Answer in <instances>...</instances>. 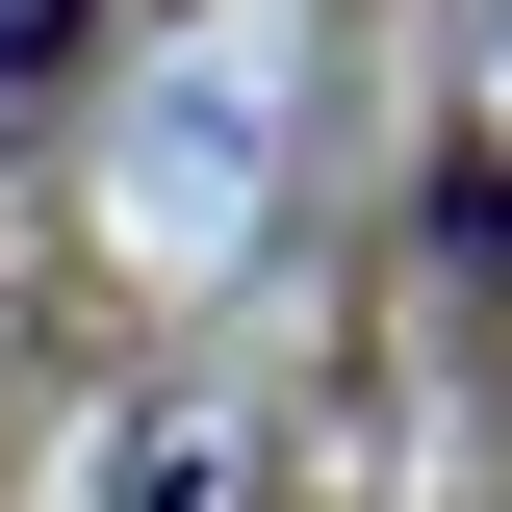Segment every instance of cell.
<instances>
[{"instance_id": "2", "label": "cell", "mask_w": 512, "mask_h": 512, "mask_svg": "<svg viewBox=\"0 0 512 512\" xmlns=\"http://www.w3.org/2000/svg\"><path fill=\"white\" fill-rule=\"evenodd\" d=\"M77 26H103V0H0V103H26V77H77Z\"/></svg>"}, {"instance_id": "1", "label": "cell", "mask_w": 512, "mask_h": 512, "mask_svg": "<svg viewBox=\"0 0 512 512\" xmlns=\"http://www.w3.org/2000/svg\"><path fill=\"white\" fill-rule=\"evenodd\" d=\"M410 231H436V282H512V154H436V205H410Z\"/></svg>"}, {"instance_id": "3", "label": "cell", "mask_w": 512, "mask_h": 512, "mask_svg": "<svg viewBox=\"0 0 512 512\" xmlns=\"http://www.w3.org/2000/svg\"><path fill=\"white\" fill-rule=\"evenodd\" d=\"M128 512H231V436H154V487Z\"/></svg>"}]
</instances>
